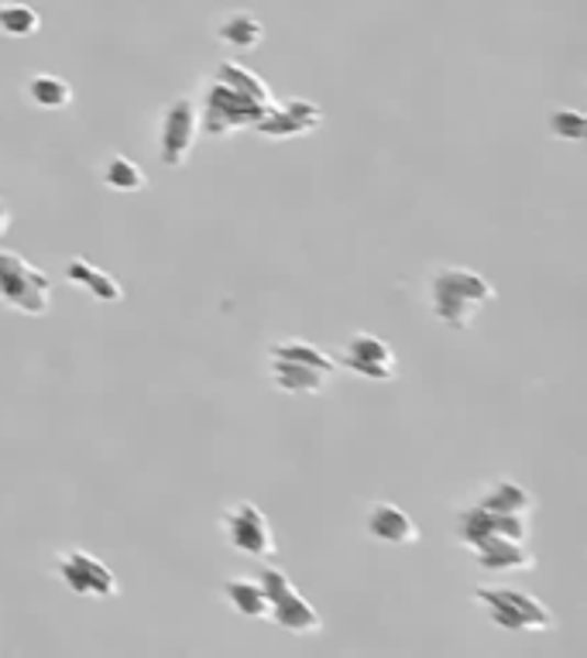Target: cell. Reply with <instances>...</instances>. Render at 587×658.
Returning <instances> with one entry per match:
<instances>
[{"mask_svg": "<svg viewBox=\"0 0 587 658\" xmlns=\"http://www.w3.org/2000/svg\"><path fill=\"white\" fill-rule=\"evenodd\" d=\"M258 580H262V587L268 593V604H272L268 621H275L289 635H320L323 632V614L286 577V569L265 566L262 573H258Z\"/></svg>", "mask_w": 587, "mask_h": 658, "instance_id": "cell-5", "label": "cell"}, {"mask_svg": "<svg viewBox=\"0 0 587 658\" xmlns=\"http://www.w3.org/2000/svg\"><path fill=\"white\" fill-rule=\"evenodd\" d=\"M11 223H14V213H11V207L4 203V199H0V237L11 231Z\"/></svg>", "mask_w": 587, "mask_h": 658, "instance_id": "cell-25", "label": "cell"}, {"mask_svg": "<svg viewBox=\"0 0 587 658\" xmlns=\"http://www.w3.org/2000/svg\"><path fill=\"white\" fill-rule=\"evenodd\" d=\"M550 134L556 141H571V145H580L587 134V118L574 107H561L550 113Z\"/></svg>", "mask_w": 587, "mask_h": 658, "instance_id": "cell-24", "label": "cell"}, {"mask_svg": "<svg viewBox=\"0 0 587 658\" xmlns=\"http://www.w3.org/2000/svg\"><path fill=\"white\" fill-rule=\"evenodd\" d=\"M268 378L286 394H323L333 375H326L320 367H310V364H299V360L268 357Z\"/></svg>", "mask_w": 587, "mask_h": 658, "instance_id": "cell-14", "label": "cell"}, {"mask_svg": "<svg viewBox=\"0 0 587 658\" xmlns=\"http://www.w3.org/2000/svg\"><path fill=\"white\" fill-rule=\"evenodd\" d=\"M365 525H368V535L375 542H381V546L402 549V546H416V542H419V525L409 518V511H402L399 504H391V501H375L368 508Z\"/></svg>", "mask_w": 587, "mask_h": 658, "instance_id": "cell-13", "label": "cell"}, {"mask_svg": "<svg viewBox=\"0 0 587 658\" xmlns=\"http://www.w3.org/2000/svg\"><path fill=\"white\" fill-rule=\"evenodd\" d=\"M461 546L481 538V535H506L516 542H529V518L525 514H498V511H485L478 504H470L457 514V528H454Z\"/></svg>", "mask_w": 587, "mask_h": 658, "instance_id": "cell-12", "label": "cell"}, {"mask_svg": "<svg viewBox=\"0 0 587 658\" xmlns=\"http://www.w3.org/2000/svg\"><path fill=\"white\" fill-rule=\"evenodd\" d=\"M0 302L21 316H48L52 278L14 250H0Z\"/></svg>", "mask_w": 587, "mask_h": 658, "instance_id": "cell-3", "label": "cell"}, {"mask_svg": "<svg viewBox=\"0 0 587 658\" xmlns=\"http://www.w3.org/2000/svg\"><path fill=\"white\" fill-rule=\"evenodd\" d=\"M220 532H223V538H228V546L241 556L272 559L278 553V538H275L268 514L251 501H234V504L223 508Z\"/></svg>", "mask_w": 587, "mask_h": 658, "instance_id": "cell-6", "label": "cell"}, {"mask_svg": "<svg viewBox=\"0 0 587 658\" xmlns=\"http://www.w3.org/2000/svg\"><path fill=\"white\" fill-rule=\"evenodd\" d=\"M272 103H262L255 97H244L231 86H223L210 79L207 93H203V110H200V131L207 137H228L241 131H255L258 121L268 113Z\"/></svg>", "mask_w": 587, "mask_h": 658, "instance_id": "cell-4", "label": "cell"}, {"mask_svg": "<svg viewBox=\"0 0 587 658\" xmlns=\"http://www.w3.org/2000/svg\"><path fill=\"white\" fill-rule=\"evenodd\" d=\"M55 577L76 596H97V600L121 596V580L114 577V569L82 549H63L55 556Z\"/></svg>", "mask_w": 587, "mask_h": 658, "instance_id": "cell-8", "label": "cell"}, {"mask_svg": "<svg viewBox=\"0 0 587 658\" xmlns=\"http://www.w3.org/2000/svg\"><path fill=\"white\" fill-rule=\"evenodd\" d=\"M467 553L478 559L481 569L488 573H529L536 569V553L525 546V542L506 538V535H481L467 542Z\"/></svg>", "mask_w": 587, "mask_h": 658, "instance_id": "cell-11", "label": "cell"}, {"mask_svg": "<svg viewBox=\"0 0 587 658\" xmlns=\"http://www.w3.org/2000/svg\"><path fill=\"white\" fill-rule=\"evenodd\" d=\"M24 97L38 110H66L73 103V86L63 76L52 73H35L24 86Z\"/></svg>", "mask_w": 587, "mask_h": 658, "instance_id": "cell-19", "label": "cell"}, {"mask_svg": "<svg viewBox=\"0 0 587 658\" xmlns=\"http://www.w3.org/2000/svg\"><path fill=\"white\" fill-rule=\"evenodd\" d=\"M66 281L79 285L82 292H90L103 305L124 302V285L110 271H103L100 265L87 261V257H69V261H66Z\"/></svg>", "mask_w": 587, "mask_h": 658, "instance_id": "cell-15", "label": "cell"}, {"mask_svg": "<svg viewBox=\"0 0 587 658\" xmlns=\"http://www.w3.org/2000/svg\"><path fill=\"white\" fill-rule=\"evenodd\" d=\"M268 357H283V360H299V364H310V367H320L326 375L337 370V360H333L323 347L310 339H283V343H272L268 347Z\"/></svg>", "mask_w": 587, "mask_h": 658, "instance_id": "cell-23", "label": "cell"}, {"mask_svg": "<svg viewBox=\"0 0 587 658\" xmlns=\"http://www.w3.org/2000/svg\"><path fill=\"white\" fill-rule=\"evenodd\" d=\"M196 141H200V107H196L189 97H179L162 113V131H158L162 165L186 168L196 152Z\"/></svg>", "mask_w": 587, "mask_h": 658, "instance_id": "cell-7", "label": "cell"}, {"mask_svg": "<svg viewBox=\"0 0 587 658\" xmlns=\"http://www.w3.org/2000/svg\"><path fill=\"white\" fill-rule=\"evenodd\" d=\"M474 604L485 611V617L501 627V632H553L556 614L543 604L536 593H525L519 587H481L474 590Z\"/></svg>", "mask_w": 587, "mask_h": 658, "instance_id": "cell-2", "label": "cell"}, {"mask_svg": "<svg viewBox=\"0 0 587 658\" xmlns=\"http://www.w3.org/2000/svg\"><path fill=\"white\" fill-rule=\"evenodd\" d=\"M213 79L223 82V86H231V90H237V93H244V97H255V100H262V103H275V97H272V90H268V82H265L255 69H247V66H241V63L223 59V63L213 69Z\"/></svg>", "mask_w": 587, "mask_h": 658, "instance_id": "cell-21", "label": "cell"}, {"mask_svg": "<svg viewBox=\"0 0 587 658\" xmlns=\"http://www.w3.org/2000/svg\"><path fill=\"white\" fill-rule=\"evenodd\" d=\"M478 508L485 511H498V514H533L536 511V498L533 491H525L516 480H495L491 488L478 498Z\"/></svg>", "mask_w": 587, "mask_h": 658, "instance_id": "cell-18", "label": "cell"}, {"mask_svg": "<svg viewBox=\"0 0 587 658\" xmlns=\"http://www.w3.org/2000/svg\"><path fill=\"white\" fill-rule=\"evenodd\" d=\"M323 127V110L313 100H286V103H272L268 113L258 121L255 134L272 137V141H292L306 137Z\"/></svg>", "mask_w": 587, "mask_h": 658, "instance_id": "cell-10", "label": "cell"}, {"mask_svg": "<svg viewBox=\"0 0 587 658\" xmlns=\"http://www.w3.org/2000/svg\"><path fill=\"white\" fill-rule=\"evenodd\" d=\"M223 600L247 621H268L272 604H268V593L262 587V580H251V577H231L223 580Z\"/></svg>", "mask_w": 587, "mask_h": 658, "instance_id": "cell-16", "label": "cell"}, {"mask_svg": "<svg viewBox=\"0 0 587 658\" xmlns=\"http://www.w3.org/2000/svg\"><path fill=\"white\" fill-rule=\"evenodd\" d=\"M491 299H495V285L474 268L446 265L430 281L433 316L451 330H467Z\"/></svg>", "mask_w": 587, "mask_h": 658, "instance_id": "cell-1", "label": "cell"}, {"mask_svg": "<svg viewBox=\"0 0 587 658\" xmlns=\"http://www.w3.org/2000/svg\"><path fill=\"white\" fill-rule=\"evenodd\" d=\"M38 32H42V14L32 4H21V0H8V4H0V35L32 38Z\"/></svg>", "mask_w": 587, "mask_h": 658, "instance_id": "cell-22", "label": "cell"}, {"mask_svg": "<svg viewBox=\"0 0 587 658\" xmlns=\"http://www.w3.org/2000/svg\"><path fill=\"white\" fill-rule=\"evenodd\" d=\"M100 179H103V186H107V189L124 192V196L148 189V176H145V168L137 165L134 158H128V155H110V158L103 161V168H100Z\"/></svg>", "mask_w": 587, "mask_h": 658, "instance_id": "cell-20", "label": "cell"}, {"mask_svg": "<svg viewBox=\"0 0 587 658\" xmlns=\"http://www.w3.org/2000/svg\"><path fill=\"white\" fill-rule=\"evenodd\" d=\"M217 38L223 45H231V48L251 52V48H258L265 42V24H262V18H255L251 11H231V14H223L217 21Z\"/></svg>", "mask_w": 587, "mask_h": 658, "instance_id": "cell-17", "label": "cell"}, {"mask_svg": "<svg viewBox=\"0 0 587 658\" xmlns=\"http://www.w3.org/2000/svg\"><path fill=\"white\" fill-rule=\"evenodd\" d=\"M337 367H347L351 375L368 378V381H396L399 378V357L388 347L381 336L372 333H354L344 347V357H333Z\"/></svg>", "mask_w": 587, "mask_h": 658, "instance_id": "cell-9", "label": "cell"}]
</instances>
